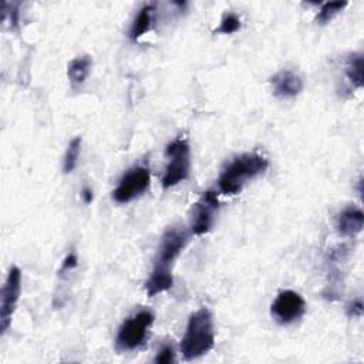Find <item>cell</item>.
Instances as JSON below:
<instances>
[{"label":"cell","mask_w":364,"mask_h":364,"mask_svg":"<svg viewBox=\"0 0 364 364\" xmlns=\"http://www.w3.org/2000/svg\"><path fill=\"white\" fill-rule=\"evenodd\" d=\"M269 166V161L256 152H246L233 158L220 172L218 188L223 195H237L245 185L262 175Z\"/></svg>","instance_id":"cell-1"},{"label":"cell","mask_w":364,"mask_h":364,"mask_svg":"<svg viewBox=\"0 0 364 364\" xmlns=\"http://www.w3.org/2000/svg\"><path fill=\"white\" fill-rule=\"evenodd\" d=\"M215 346L213 316L206 307L193 311L181 340V353L185 360H195L209 353Z\"/></svg>","instance_id":"cell-2"},{"label":"cell","mask_w":364,"mask_h":364,"mask_svg":"<svg viewBox=\"0 0 364 364\" xmlns=\"http://www.w3.org/2000/svg\"><path fill=\"white\" fill-rule=\"evenodd\" d=\"M168 164L161 183L164 189L172 188L189 178L191 173V148L185 138L179 136L171 141L165 148Z\"/></svg>","instance_id":"cell-3"},{"label":"cell","mask_w":364,"mask_h":364,"mask_svg":"<svg viewBox=\"0 0 364 364\" xmlns=\"http://www.w3.org/2000/svg\"><path fill=\"white\" fill-rule=\"evenodd\" d=\"M154 318V313L144 309L124 320L117 331L115 348L118 351H132L142 346L148 337Z\"/></svg>","instance_id":"cell-4"},{"label":"cell","mask_w":364,"mask_h":364,"mask_svg":"<svg viewBox=\"0 0 364 364\" xmlns=\"http://www.w3.org/2000/svg\"><path fill=\"white\" fill-rule=\"evenodd\" d=\"M189 240V233L183 226H169L162 237L158 247L156 257L154 260L152 272L156 273H172L173 262L185 249Z\"/></svg>","instance_id":"cell-5"},{"label":"cell","mask_w":364,"mask_h":364,"mask_svg":"<svg viewBox=\"0 0 364 364\" xmlns=\"http://www.w3.org/2000/svg\"><path fill=\"white\" fill-rule=\"evenodd\" d=\"M151 183L149 169L145 166H134L128 169L118 181L117 188L112 191V199L117 203H128L141 196Z\"/></svg>","instance_id":"cell-6"},{"label":"cell","mask_w":364,"mask_h":364,"mask_svg":"<svg viewBox=\"0 0 364 364\" xmlns=\"http://www.w3.org/2000/svg\"><path fill=\"white\" fill-rule=\"evenodd\" d=\"M21 293V270L17 266H11L1 289L0 304V331L4 334L11 324L16 306Z\"/></svg>","instance_id":"cell-7"},{"label":"cell","mask_w":364,"mask_h":364,"mask_svg":"<svg viewBox=\"0 0 364 364\" xmlns=\"http://www.w3.org/2000/svg\"><path fill=\"white\" fill-rule=\"evenodd\" d=\"M306 313L304 299L294 290H282L270 306V314L279 324H291Z\"/></svg>","instance_id":"cell-8"},{"label":"cell","mask_w":364,"mask_h":364,"mask_svg":"<svg viewBox=\"0 0 364 364\" xmlns=\"http://www.w3.org/2000/svg\"><path fill=\"white\" fill-rule=\"evenodd\" d=\"M219 209V199L215 191H205L192 208L191 213V232L195 236L208 233L215 222Z\"/></svg>","instance_id":"cell-9"},{"label":"cell","mask_w":364,"mask_h":364,"mask_svg":"<svg viewBox=\"0 0 364 364\" xmlns=\"http://www.w3.org/2000/svg\"><path fill=\"white\" fill-rule=\"evenodd\" d=\"M273 92L279 98H293L303 90V80L291 70H282L270 80Z\"/></svg>","instance_id":"cell-10"},{"label":"cell","mask_w":364,"mask_h":364,"mask_svg":"<svg viewBox=\"0 0 364 364\" xmlns=\"http://www.w3.org/2000/svg\"><path fill=\"white\" fill-rule=\"evenodd\" d=\"M336 226L340 235L353 237L363 230L364 213L357 206H347L337 215Z\"/></svg>","instance_id":"cell-11"},{"label":"cell","mask_w":364,"mask_h":364,"mask_svg":"<svg viewBox=\"0 0 364 364\" xmlns=\"http://www.w3.org/2000/svg\"><path fill=\"white\" fill-rule=\"evenodd\" d=\"M155 20V7L152 4H145L139 13L135 16L129 31L128 37L131 41H136L139 37H142L146 31H149L154 26Z\"/></svg>","instance_id":"cell-12"},{"label":"cell","mask_w":364,"mask_h":364,"mask_svg":"<svg viewBox=\"0 0 364 364\" xmlns=\"http://www.w3.org/2000/svg\"><path fill=\"white\" fill-rule=\"evenodd\" d=\"M92 60L90 55H78L74 57L67 65V77L73 87H80L87 80L91 71Z\"/></svg>","instance_id":"cell-13"},{"label":"cell","mask_w":364,"mask_h":364,"mask_svg":"<svg viewBox=\"0 0 364 364\" xmlns=\"http://www.w3.org/2000/svg\"><path fill=\"white\" fill-rule=\"evenodd\" d=\"M363 68H364V61H363L361 53H353L347 57L346 77L354 88H361L364 84Z\"/></svg>","instance_id":"cell-14"},{"label":"cell","mask_w":364,"mask_h":364,"mask_svg":"<svg viewBox=\"0 0 364 364\" xmlns=\"http://www.w3.org/2000/svg\"><path fill=\"white\" fill-rule=\"evenodd\" d=\"M173 286L172 273H156L151 272L148 280L145 282V291L149 297L169 290Z\"/></svg>","instance_id":"cell-15"},{"label":"cell","mask_w":364,"mask_h":364,"mask_svg":"<svg viewBox=\"0 0 364 364\" xmlns=\"http://www.w3.org/2000/svg\"><path fill=\"white\" fill-rule=\"evenodd\" d=\"M80 149H81V136H75L70 141L65 155H64V162H63V171L65 173H70L74 171L78 162L80 156Z\"/></svg>","instance_id":"cell-16"},{"label":"cell","mask_w":364,"mask_h":364,"mask_svg":"<svg viewBox=\"0 0 364 364\" xmlns=\"http://www.w3.org/2000/svg\"><path fill=\"white\" fill-rule=\"evenodd\" d=\"M346 6H347V1H327V3L321 4V7L316 16V21L318 24H326V23L331 21Z\"/></svg>","instance_id":"cell-17"},{"label":"cell","mask_w":364,"mask_h":364,"mask_svg":"<svg viewBox=\"0 0 364 364\" xmlns=\"http://www.w3.org/2000/svg\"><path fill=\"white\" fill-rule=\"evenodd\" d=\"M240 18L237 14L229 11V13H225L220 23H219V27L215 28V34H233L236 33L239 28H240Z\"/></svg>","instance_id":"cell-18"},{"label":"cell","mask_w":364,"mask_h":364,"mask_svg":"<svg viewBox=\"0 0 364 364\" xmlns=\"http://www.w3.org/2000/svg\"><path fill=\"white\" fill-rule=\"evenodd\" d=\"M154 361L156 364H169V363H173L175 361V350L172 346L166 344L155 355Z\"/></svg>","instance_id":"cell-19"},{"label":"cell","mask_w":364,"mask_h":364,"mask_svg":"<svg viewBox=\"0 0 364 364\" xmlns=\"http://www.w3.org/2000/svg\"><path fill=\"white\" fill-rule=\"evenodd\" d=\"M78 264V259H77V255L74 252H70L64 260H63V264H61V269H60V273H64V272H70L73 270L74 267H77Z\"/></svg>","instance_id":"cell-20"},{"label":"cell","mask_w":364,"mask_h":364,"mask_svg":"<svg viewBox=\"0 0 364 364\" xmlns=\"http://www.w3.org/2000/svg\"><path fill=\"white\" fill-rule=\"evenodd\" d=\"M347 314L350 317H361L363 316V301L361 299H355L348 307H347Z\"/></svg>","instance_id":"cell-21"},{"label":"cell","mask_w":364,"mask_h":364,"mask_svg":"<svg viewBox=\"0 0 364 364\" xmlns=\"http://www.w3.org/2000/svg\"><path fill=\"white\" fill-rule=\"evenodd\" d=\"M81 198H82V200H84L85 203H91V200H92V191H91V188H88V186L82 188V191H81Z\"/></svg>","instance_id":"cell-22"}]
</instances>
